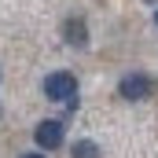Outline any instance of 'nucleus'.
Segmentation results:
<instances>
[{
	"instance_id": "7ed1b4c3",
	"label": "nucleus",
	"mask_w": 158,
	"mask_h": 158,
	"mask_svg": "<svg viewBox=\"0 0 158 158\" xmlns=\"http://www.w3.org/2000/svg\"><path fill=\"white\" fill-rule=\"evenodd\" d=\"M63 140H66V121H63V118L37 121V129H33V143H37L40 151H55V147H63Z\"/></svg>"
},
{
	"instance_id": "20e7f679",
	"label": "nucleus",
	"mask_w": 158,
	"mask_h": 158,
	"mask_svg": "<svg viewBox=\"0 0 158 158\" xmlns=\"http://www.w3.org/2000/svg\"><path fill=\"white\" fill-rule=\"evenodd\" d=\"M63 40L70 44V48H85L88 44V26H85V19H66L63 22Z\"/></svg>"
},
{
	"instance_id": "f257e3e1",
	"label": "nucleus",
	"mask_w": 158,
	"mask_h": 158,
	"mask_svg": "<svg viewBox=\"0 0 158 158\" xmlns=\"http://www.w3.org/2000/svg\"><path fill=\"white\" fill-rule=\"evenodd\" d=\"M44 96L52 103H66V110H77V77L70 70H55L44 77Z\"/></svg>"
},
{
	"instance_id": "f03ea898",
	"label": "nucleus",
	"mask_w": 158,
	"mask_h": 158,
	"mask_svg": "<svg viewBox=\"0 0 158 158\" xmlns=\"http://www.w3.org/2000/svg\"><path fill=\"white\" fill-rule=\"evenodd\" d=\"M158 92V85L151 74H125L118 81V96L121 99H129V103H140V99H151Z\"/></svg>"
},
{
	"instance_id": "6e6552de",
	"label": "nucleus",
	"mask_w": 158,
	"mask_h": 158,
	"mask_svg": "<svg viewBox=\"0 0 158 158\" xmlns=\"http://www.w3.org/2000/svg\"><path fill=\"white\" fill-rule=\"evenodd\" d=\"M147 4H155V0H147Z\"/></svg>"
},
{
	"instance_id": "39448f33",
	"label": "nucleus",
	"mask_w": 158,
	"mask_h": 158,
	"mask_svg": "<svg viewBox=\"0 0 158 158\" xmlns=\"http://www.w3.org/2000/svg\"><path fill=\"white\" fill-rule=\"evenodd\" d=\"M70 158H99V143L96 140H74Z\"/></svg>"
},
{
	"instance_id": "0eeeda50",
	"label": "nucleus",
	"mask_w": 158,
	"mask_h": 158,
	"mask_svg": "<svg viewBox=\"0 0 158 158\" xmlns=\"http://www.w3.org/2000/svg\"><path fill=\"white\" fill-rule=\"evenodd\" d=\"M155 22H158V7H155Z\"/></svg>"
},
{
	"instance_id": "423d86ee",
	"label": "nucleus",
	"mask_w": 158,
	"mask_h": 158,
	"mask_svg": "<svg viewBox=\"0 0 158 158\" xmlns=\"http://www.w3.org/2000/svg\"><path fill=\"white\" fill-rule=\"evenodd\" d=\"M22 158H44V155H40V151H30V155H22Z\"/></svg>"
}]
</instances>
